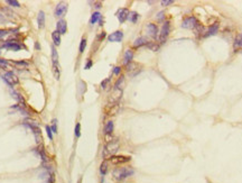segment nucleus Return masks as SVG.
Returning <instances> with one entry per match:
<instances>
[{
  "instance_id": "nucleus-10",
  "label": "nucleus",
  "mask_w": 242,
  "mask_h": 183,
  "mask_svg": "<svg viewBox=\"0 0 242 183\" xmlns=\"http://www.w3.org/2000/svg\"><path fill=\"white\" fill-rule=\"evenodd\" d=\"M56 30L61 35H63V34L66 33V30H67V24H66V21L64 19H59L57 21V24H56Z\"/></svg>"
},
{
  "instance_id": "nucleus-33",
  "label": "nucleus",
  "mask_w": 242,
  "mask_h": 183,
  "mask_svg": "<svg viewBox=\"0 0 242 183\" xmlns=\"http://www.w3.org/2000/svg\"><path fill=\"white\" fill-rule=\"evenodd\" d=\"M92 65H93V62H92L91 60H88V61H86V63H85L84 69H85V70H89V69H91V68H92Z\"/></svg>"
},
{
  "instance_id": "nucleus-23",
  "label": "nucleus",
  "mask_w": 242,
  "mask_h": 183,
  "mask_svg": "<svg viewBox=\"0 0 242 183\" xmlns=\"http://www.w3.org/2000/svg\"><path fill=\"white\" fill-rule=\"evenodd\" d=\"M139 18V15L136 13V11H130L129 13V16H128V19L130 20L131 23H137V20Z\"/></svg>"
},
{
  "instance_id": "nucleus-40",
  "label": "nucleus",
  "mask_w": 242,
  "mask_h": 183,
  "mask_svg": "<svg viewBox=\"0 0 242 183\" xmlns=\"http://www.w3.org/2000/svg\"><path fill=\"white\" fill-rule=\"evenodd\" d=\"M35 47H36L37 50H39V48H40V47H39V43H37V42H36V44H35Z\"/></svg>"
},
{
  "instance_id": "nucleus-26",
  "label": "nucleus",
  "mask_w": 242,
  "mask_h": 183,
  "mask_svg": "<svg viewBox=\"0 0 242 183\" xmlns=\"http://www.w3.org/2000/svg\"><path fill=\"white\" fill-rule=\"evenodd\" d=\"M11 94H13V98H14V99H16L17 101H22V97L20 95V93H19V92L11 90Z\"/></svg>"
},
{
  "instance_id": "nucleus-7",
  "label": "nucleus",
  "mask_w": 242,
  "mask_h": 183,
  "mask_svg": "<svg viewBox=\"0 0 242 183\" xmlns=\"http://www.w3.org/2000/svg\"><path fill=\"white\" fill-rule=\"evenodd\" d=\"M129 10L127 9V8H120L118 11H117V18L119 19V21L122 24V23H125L127 19H128V16H129Z\"/></svg>"
},
{
  "instance_id": "nucleus-30",
  "label": "nucleus",
  "mask_w": 242,
  "mask_h": 183,
  "mask_svg": "<svg viewBox=\"0 0 242 183\" xmlns=\"http://www.w3.org/2000/svg\"><path fill=\"white\" fill-rule=\"evenodd\" d=\"M7 3L10 5V6H13V7H16V8H19V7H20V3H19L18 1H15V0H8Z\"/></svg>"
},
{
  "instance_id": "nucleus-3",
  "label": "nucleus",
  "mask_w": 242,
  "mask_h": 183,
  "mask_svg": "<svg viewBox=\"0 0 242 183\" xmlns=\"http://www.w3.org/2000/svg\"><path fill=\"white\" fill-rule=\"evenodd\" d=\"M2 80L9 86V87H14L18 83V78L13 73V72H5V73L1 75Z\"/></svg>"
},
{
  "instance_id": "nucleus-39",
  "label": "nucleus",
  "mask_w": 242,
  "mask_h": 183,
  "mask_svg": "<svg viewBox=\"0 0 242 183\" xmlns=\"http://www.w3.org/2000/svg\"><path fill=\"white\" fill-rule=\"evenodd\" d=\"M6 35H7V32L3 30V29H0V38H2V37L6 36Z\"/></svg>"
},
{
  "instance_id": "nucleus-8",
  "label": "nucleus",
  "mask_w": 242,
  "mask_h": 183,
  "mask_svg": "<svg viewBox=\"0 0 242 183\" xmlns=\"http://www.w3.org/2000/svg\"><path fill=\"white\" fill-rule=\"evenodd\" d=\"M122 39H123V33H122L121 30H117V32L112 33L111 35L108 36V40H109V42H117V43H120Z\"/></svg>"
},
{
  "instance_id": "nucleus-11",
  "label": "nucleus",
  "mask_w": 242,
  "mask_h": 183,
  "mask_svg": "<svg viewBox=\"0 0 242 183\" xmlns=\"http://www.w3.org/2000/svg\"><path fill=\"white\" fill-rule=\"evenodd\" d=\"M113 164H123L126 162L130 161V157H126V156H111L110 158Z\"/></svg>"
},
{
  "instance_id": "nucleus-38",
  "label": "nucleus",
  "mask_w": 242,
  "mask_h": 183,
  "mask_svg": "<svg viewBox=\"0 0 242 183\" xmlns=\"http://www.w3.org/2000/svg\"><path fill=\"white\" fill-rule=\"evenodd\" d=\"M15 63H16V64H20V65H26V66L29 64V63L26 62V61H19V62H15Z\"/></svg>"
},
{
  "instance_id": "nucleus-29",
  "label": "nucleus",
  "mask_w": 242,
  "mask_h": 183,
  "mask_svg": "<svg viewBox=\"0 0 242 183\" xmlns=\"http://www.w3.org/2000/svg\"><path fill=\"white\" fill-rule=\"evenodd\" d=\"M75 136H76L77 138L81 136V124H80V123H77V124L75 125Z\"/></svg>"
},
{
  "instance_id": "nucleus-28",
  "label": "nucleus",
  "mask_w": 242,
  "mask_h": 183,
  "mask_svg": "<svg viewBox=\"0 0 242 183\" xmlns=\"http://www.w3.org/2000/svg\"><path fill=\"white\" fill-rule=\"evenodd\" d=\"M46 134H47V136H48V138L51 139V141H53V137H54V134H53V131H52V129H51V126H46Z\"/></svg>"
},
{
  "instance_id": "nucleus-35",
  "label": "nucleus",
  "mask_w": 242,
  "mask_h": 183,
  "mask_svg": "<svg viewBox=\"0 0 242 183\" xmlns=\"http://www.w3.org/2000/svg\"><path fill=\"white\" fill-rule=\"evenodd\" d=\"M120 72H121V68L120 66H114L113 68V74L114 75H119Z\"/></svg>"
},
{
  "instance_id": "nucleus-17",
  "label": "nucleus",
  "mask_w": 242,
  "mask_h": 183,
  "mask_svg": "<svg viewBox=\"0 0 242 183\" xmlns=\"http://www.w3.org/2000/svg\"><path fill=\"white\" fill-rule=\"evenodd\" d=\"M113 129H114V125H113V121L111 120H109L106 125H104V134L108 136V135H111L112 131H113Z\"/></svg>"
},
{
  "instance_id": "nucleus-6",
  "label": "nucleus",
  "mask_w": 242,
  "mask_h": 183,
  "mask_svg": "<svg viewBox=\"0 0 242 183\" xmlns=\"http://www.w3.org/2000/svg\"><path fill=\"white\" fill-rule=\"evenodd\" d=\"M67 8H69V6H67L66 2H59L55 8V16H57V17H63L66 14Z\"/></svg>"
},
{
  "instance_id": "nucleus-37",
  "label": "nucleus",
  "mask_w": 242,
  "mask_h": 183,
  "mask_svg": "<svg viewBox=\"0 0 242 183\" xmlns=\"http://www.w3.org/2000/svg\"><path fill=\"white\" fill-rule=\"evenodd\" d=\"M164 16H165V13H164V11H160V13H158V15H157V19H158V20H162V19L164 18Z\"/></svg>"
},
{
  "instance_id": "nucleus-25",
  "label": "nucleus",
  "mask_w": 242,
  "mask_h": 183,
  "mask_svg": "<svg viewBox=\"0 0 242 183\" xmlns=\"http://www.w3.org/2000/svg\"><path fill=\"white\" fill-rule=\"evenodd\" d=\"M85 47H86V39L85 38H82L81 44H80V53H83L85 51Z\"/></svg>"
},
{
  "instance_id": "nucleus-4",
  "label": "nucleus",
  "mask_w": 242,
  "mask_h": 183,
  "mask_svg": "<svg viewBox=\"0 0 242 183\" xmlns=\"http://www.w3.org/2000/svg\"><path fill=\"white\" fill-rule=\"evenodd\" d=\"M197 26H198V21H197V19L195 18L194 16L186 17V18L183 20V23H182V27L183 28H186V29H193V28H195Z\"/></svg>"
},
{
  "instance_id": "nucleus-12",
  "label": "nucleus",
  "mask_w": 242,
  "mask_h": 183,
  "mask_svg": "<svg viewBox=\"0 0 242 183\" xmlns=\"http://www.w3.org/2000/svg\"><path fill=\"white\" fill-rule=\"evenodd\" d=\"M147 32H148V34L151 37L156 38V37H157V34H158V27H157L155 24L149 23V24H147Z\"/></svg>"
},
{
  "instance_id": "nucleus-1",
  "label": "nucleus",
  "mask_w": 242,
  "mask_h": 183,
  "mask_svg": "<svg viewBox=\"0 0 242 183\" xmlns=\"http://www.w3.org/2000/svg\"><path fill=\"white\" fill-rule=\"evenodd\" d=\"M133 173H135V171H133V168H131V167H121V168H115V170H113V176H114V179L118 180V181H122V180L129 178V176H131Z\"/></svg>"
},
{
  "instance_id": "nucleus-14",
  "label": "nucleus",
  "mask_w": 242,
  "mask_h": 183,
  "mask_svg": "<svg viewBox=\"0 0 242 183\" xmlns=\"http://www.w3.org/2000/svg\"><path fill=\"white\" fill-rule=\"evenodd\" d=\"M132 58H133V52L131 50H126L125 54H123V64L125 65H128L132 62Z\"/></svg>"
},
{
  "instance_id": "nucleus-32",
  "label": "nucleus",
  "mask_w": 242,
  "mask_h": 183,
  "mask_svg": "<svg viewBox=\"0 0 242 183\" xmlns=\"http://www.w3.org/2000/svg\"><path fill=\"white\" fill-rule=\"evenodd\" d=\"M109 82H110V78H108V79H106V80H103V81L101 82V88H102V89H106Z\"/></svg>"
},
{
  "instance_id": "nucleus-36",
  "label": "nucleus",
  "mask_w": 242,
  "mask_h": 183,
  "mask_svg": "<svg viewBox=\"0 0 242 183\" xmlns=\"http://www.w3.org/2000/svg\"><path fill=\"white\" fill-rule=\"evenodd\" d=\"M174 1L173 0H163L162 1V6H168V5H171Z\"/></svg>"
},
{
  "instance_id": "nucleus-27",
  "label": "nucleus",
  "mask_w": 242,
  "mask_h": 183,
  "mask_svg": "<svg viewBox=\"0 0 242 183\" xmlns=\"http://www.w3.org/2000/svg\"><path fill=\"white\" fill-rule=\"evenodd\" d=\"M51 129H52L53 134H57V119H53V120H52Z\"/></svg>"
},
{
  "instance_id": "nucleus-34",
  "label": "nucleus",
  "mask_w": 242,
  "mask_h": 183,
  "mask_svg": "<svg viewBox=\"0 0 242 183\" xmlns=\"http://www.w3.org/2000/svg\"><path fill=\"white\" fill-rule=\"evenodd\" d=\"M7 66H8V61L0 58V68H7Z\"/></svg>"
},
{
  "instance_id": "nucleus-9",
  "label": "nucleus",
  "mask_w": 242,
  "mask_h": 183,
  "mask_svg": "<svg viewBox=\"0 0 242 183\" xmlns=\"http://www.w3.org/2000/svg\"><path fill=\"white\" fill-rule=\"evenodd\" d=\"M3 47L8 48V50H11V51H19V50L22 48V46L20 44H18L17 42H15V40H8L7 43L3 44Z\"/></svg>"
},
{
  "instance_id": "nucleus-22",
  "label": "nucleus",
  "mask_w": 242,
  "mask_h": 183,
  "mask_svg": "<svg viewBox=\"0 0 242 183\" xmlns=\"http://www.w3.org/2000/svg\"><path fill=\"white\" fill-rule=\"evenodd\" d=\"M107 172H108V162L103 161L102 164L100 165V173H101V175H106Z\"/></svg>"
},
{
  "instance_id": "nucleus-24",
  "label": "nucleus",
  "mask_w": 242,
  "mask_h": 183,
  "mask_svg": "<svg viewBox=\"0 0 242 183\" xmlns=\"http://www.w3.org/2000/svg\"><path fill=\"white\" fill-rule=\"evenodd\" d=\"M123 81H125V76H120L119 78V80L115 82V84H114V90H121L122 89V83H123Z\"/></svg>"
},
{
  "instance_id": "nucleus-13",
  "label": "nucleus",
  "mask_w": 242,
  "mask_h": 183,
  "mask_svg": "<svg viewBox=\"0 0 242 183\" xmlns=\"http://www.w3.org/2000/svg\"><path fill=\"white\" fill-rule=\"evenodd\" d=\"M218 32H219V24H218V23H215V24H213V25H211V26L208 27V29H207L206 34H204V37L213 36V35H215Z\"/></svg>"
},
{
  "instance_id": "nucleus-20",
  "label": "nucleus",
  "mask_w": 242,
  "mask_h": 183,
  "mask_svg": "<svg viewBox=\"0 0 242 183\" xmlns=\"http://www.w3.org/2000/svg\"><path fill=\"white\" fill-rule=\"evenodd\" d=\"M146 44H147V39H146L145 37H139V38H137V39L135 40L133 46H135V47H140V46H144V45H146Z\"/></svg>"
},
{
  "instance_id": "nucleus-19",
  "label": "nucleus",
  "mask_w": 242,
  "mask_h": 183,
  "mask_svg": "<svg viewBox=\"0 0 242 183\" xmlns=\"http://www.w3.org/2000/svg\"><path fill=\"white\" fill-rule=\"evenodd\" d=\"M102 18V16H101V14L99 13V11H95L92 14V16H91V19H90V24L91 25H94V24H96L100 19Z\"/></svg>"
},
{
  "instance_id": "nucleus-21",
  "label": "nucleus",
  "mask_w": 242,
  "mask_h": 183,
  "mask_svg": "<svg viewBox=\"0 0 242 183\" xmlns=\"http://www.w3.org/2000/svg\"><path fill=\"white\" fill-rule=\"evenodd\" d=\"M233 46H234V48H242V34H239L235 37Z\"/></svg>"
},
{
  "instance_id": "nucleus-16",
  "label": "nucleus",
  "mask_w": 242,
  "mask_h": 183,
  "mask_svg": "<svg viewBox=\"0 0 242 183\" xmlns=\"http://www.w3.org/2000/svg\"><path fill=\"white\" fill-rule=\"evenodd\" d=\"M37 23H38V28H44L45 26V14L44 11H39L37 15Z\"/></svg>"
},
{
  "instance_id": "nucleus-31",
  "label": "nucleus",
  "mask_w": 242,
  "mask_h": 183,
  "mask_svg": "<svg viewBox=\"0 0 242 183\" xmlns=\"http://www.w3.org/2000/svg\"><path fill=\"white\" fill-rule=\"evenodd\" d=\"M147 45H148V47H150L154 51H158L159 50V45H157L155 43H147Z\"/></svg>"
},
{
  "instance_id": "nucleus-5",
  "label": "nucleus",
  "mask_w": 242,
  "mask_h": 183,
  "mask_svg": "<svg viewBox=\"0 0 242 183\" xmlns=\"http://www.w3.org/2000/svg\"><path fill=\"white\" fill-rule=\"evenodd\" d=\"M169 32H170V23L165 21L162 26V30H160V35H159L160 43H165V40L167 39L168 35H169Z\"/></svg>"
},
{
  "instance_id": "nucleus-15",
  "label": "nucleus",
  "mask_w": 242,
  "mask_h": 183,
  "mask_svg": "<svg viewBox=\"0 0 242 183\" xmlns=\"http://www.w3.org/2000/svg\"><path fill=\"white\" fill-rule=\"evenodd\" d=\"M52 62H53V65H54V69L55 68H58V53L56 51L55 46L53 45L52 46Z\"/></svg>"
},
{
  "instance_id": "nucleus-2",
  "label": "nucleus",
  "mask_w": 242,
  "mask_h": 183,
  "mask_svg": "<svg viewBox=\"0 0 242 183\" xmlns=\"http://www.w3.org/2000/svg\"><path fill=\"white\" fill-rule=\"evenodd\" d=\"M119 149V141L118 139H112V141H109L107 143V145L104 146V153H103V156H107L108 154L109 155H113L118 152Z\"/></svg>"
},
{
  "instance_id": "nucleus-18",
  "label": "nucleus",
  "mask_w": 242,
  "mask_h": 183,
  "mask_svg": "<svg viewBox=\"0 0 242 183\" xmlns=\"http://www.w3.org/2000/svg\"><path fill=\"white\" fill-rule=\"evenodd\" d=\"M52 38H53L54 46H58V45H61V42H62V39H61V34H59L57 30H54V32L52 33Z\"/></svg>"
}]
</instances>
